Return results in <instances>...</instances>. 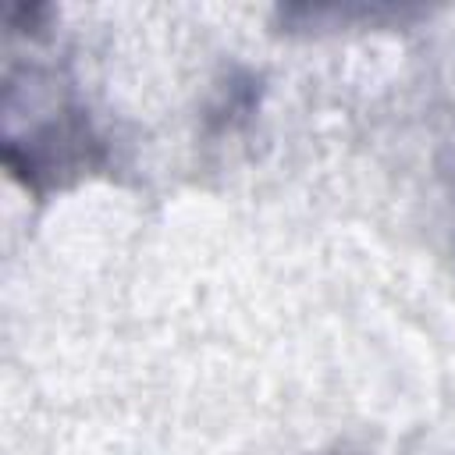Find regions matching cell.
Here are the masks:
<instances>
[{"label":"cell","instance_id":"cell-1","mask_svg":"<svg viewBox=\"0 0 455 455\" xmlns=\"http://www.w3.org/2000/svg\"><path fill=\"white\" fill-rule=\"evenodd\" d=\"M448 174H451V185H455V167H451V171H448Z\"/></svg>","mask_w":455,"mask_h":455}]
</instances>
